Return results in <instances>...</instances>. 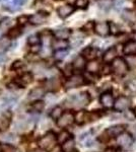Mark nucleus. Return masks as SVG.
<instances>
[{
	"label": "nucleus",
	"instance_id": "nucleus-27",
	"mask_svg": "<svg viewBox=\"0 0 136 152\" xmlns=\"http://www.w3.org/2000/svg\"><path fill=\"white\" fill-rule=\"evenodd\" d=\"M82 56L88 60H93L96 57V50L93 47H86L82 51Z\"/></svg>",
	"mask_w": 136,
	"mask_h": 152
},
{
	"label": "nucleus",
	"instance_id": "nucleus-53",
	"mask_svg": "<svg viewBox=\"0 0 136 152\" xmlns=\"http://www.w3.org/2000/svg\"><path fill=\"white\" fill-rule=\"evenodd\" d=\"M134 1H135V0H134Z\"/></svg>",
	"mask_w": 136,
	"mask_h": 152
},
{
	"label": "nucleus",
	"instance_id": "nucleus-18",
	"mask_svg": "<svg viewBox=\"0 0 136 152\" xmlns=\"http://www.w3.org/2000/svg\"><path fill=\"white\" fill-rule=\"evenodd\" d=\"M123 52H124L127 56L130 55H136V41H129L124 45V49H123Z\"/></svg>",
	"mask_w": 136,
	"mask_h": 152
},
{
	"label": "nucleus",
	"instance_id": "nucleus-25",
	"mask_svg": "<svg viewBox=\"0 0 136 152\" xmlns=\"http://www.w3.org/2000/svg\"><path fill=\"white\" fill-rule=\"evenodd\" d=\"M10 118L7 116H1L0 117V132H6L8 128L10 127Z\"/></svg>",
	"mask_w": 136,
	"mask_h": 152
},
{
	"label": "nucleus",
	"instance_id": "nucleus-19",
	"mask_svg": "<svg viewBox=\"0 0 136 152\" xmlns=\"http://www.w3.org/2000/svg\"><path fill=\"white\" fill-rule=\"evenodd\" d=\"M122 18L128 23H136V12L132 9H125L122 12Z\"/></svg>",
	"mask_w": 136,
	"mask_h": 152
},
{
	"label": "nucleus",
	"instance_id": "nucleus-10",
	"mask_svg": "<svg viewBox=\"0 0 136 152\" xmlns=\"http://www.w3.org/2000/svg\"><path fill=\"white\" fill-rule=\"evenodd\" d=\"M74 10H75L74 6H72L71 4H65V5H61L57 8V14L60 18L65 19L68 16H70L74 12Z\"/></svg>",
	"mask_w": 136,
	"mask_h": 152
},
{
	"label": "nucleus",
	"instance_id": "nucleus-40",
	"mask_svg": "<svg viewBox=\"0 0 136 152\" xmlns=\"http://www.w3.org/2000/svg\"><path fill=\"white\" fill-rule=\"evenodd\" d=\"M68 54V51L67 50H60V51H56L55 52V57L56 59H58V60H62L67 56Z\"/></svg>",
	"mask_w": 136,
	"mask_h": 152
},
{
	"label": "nucleus",
	"instance_id": "nucleus-11",
	"mask_svg": "<svg viewBox=\"0 0 136 152\" xmlns=\"http://www.w3.org/2000/svg\"><path fill=\"white\" fill-rule=\"evenodd\" d=\"M130 107V99L126 96H120L116 99L115 104H114V109L118 112L126 111L128 107Z\"/></svg>",
	"mask_w": 136,
	"mask_h": 152
},
{
	"label": "nucleus",
	"instance_id": "nucleus-3",
	"mask_svg": "<svg viewBox=\"0 0 136 152\" xmlns=\"http://www.w3.org/2000/svg\"><path fill=\"white\" fill-rule=\"evenodd\" d=\"M112 70L116 75L124 76L128 72V64L123 58H116L112 62Z\"/></svg>",
	"mask_w": 136,
	"mask_h": 152
},
{
	"label": "nucleus",
	"instance_id": "nucleus-41",
	"mask_svg": "<svg viewBox=\"0 0 136 152\" xmlns=\"http://www.w3.org/2000/svg\"><path fill=\"white\" fill-rule=\"evenodd\" d=\"M72 68H73L72 65H67L65 67V69H64V74L67 75V76H70L72 74Z\"/></svg>",
	"mask_w": 136,
	"mask_h": 152
},
{
	"label": "nucleus",
	"instance_id": "nucleus-46",
	"mask_svg": "<svg viewBox=\"0 0 136 152\" xmlns=\"http://www.w3.org/2000/svg\"><path fill=\"white\" fill-rule=\"evenodd\" d=\"M32 49V52L33 53H37V52H39L40 51V45H38V46H33V47H31Z\"/></svg>",
	"mask_w": 136,
	"mask_h": 152
},
{
	"label": "nucleus",
	"instance_id": "nucleus-32",
	"mask_svg": "<svg viewBox=\"0 0 136 152\" xmlns=\"http://www.w3.org/2000/svg\"><path fill=\"white\" fill-rule=\"evenodd\" d=\"M70 138H71L70 133H69L68 131H66V130H63V131H61L58 136H57V141H58L60 144H63L64 142L69 140Z\"/></svg>",
	"mask_w": 136,
	"mask_h": 152
},
{
	"label": "nucleus",
	"instance_id": "nucleus-49",
	"mask_svg": "<svg viewBox=\"0 0 136 152\" xmlns=\"http://www.w3.org/2000/svg\"><path fill=\"white\" fill-rule=\"evenodd\" d=\"M51 152H60V149L55 148V149H53V151H51Z\"/></svg>",
	"mask_w": 136,
	"mask_h": 152
},
{
	"label": "nucleus",
	"instance_id": "nucleus-38",
	"mask_svg": "<svg viewBox=\"0 0 136 152\" xmlns=\"http://www.w3.org/2000/svg\"><path fill=\"white\" fill-rule=\"evenodd\" d=\"M88 0H75V5L76 7L78 8H81V9H85L86 7L88 6Z\"/></svg>",
	"mask_w": 136,
	"mask_h": 152
},
{
	"label": "nucleus",
	"instance_id": "nucleus-37",
	"mask_svg": "<svg viewBox=\"0 0 136 152\" xmlns=\"http://www.w3.org/2000/svg\"><path fill=\"white\" fill-rule=\"evenodd\" d=\"M126 62H127L128 66H130V67H132V68H136V55L127 56Z\"/></svg>",
	"mask_w": 136,
	"mask_h": 152
},
{
	"label": "nucleus",
	"instance_id": "nucleus-13",
	"mask_svg": "<svg viewBox=\"0 0 136 152\" xmlns=\"http://www.w3.org/2000/svg\"><path fill=\"white\" fill-rule=\"evenodd\" d=\"M100 102L102 104L103 107H107V109H109V107H114V104H115V100H114V97L111 92H104V94L101 95L100 97Z\"/></svg>",
	"mask_w": 136,
	"mask_h": 152
},
{
	"label": "nucleus",
	"instance_id": "nucleus-6",
	"mask_svg": "<svg viewBox=\"0 0 136 152\" xmlns=\"http://www.w3.org/2000/svg\"><path fill=\"white\" fill-rule=\"evenodd\" d=\"M93 31L98 36L101 37H107L111 33L110 31V23L108 21H100V23H95Z\"/></svg>",
	"mask_w": 136,
	"mask_h": 152
},
{
	"label": "nucleus",
	"instance_id": "nucleus-42",
	"mask_svg": "<svg viewBox=\"0 0 136 152\" xmlns=\"http://www.w3.org/2000/svg\"><path fill=\"white\" fill-rule=\"evenodd\" d=\"M128 86H129L130 89L132 90H136V79H133L128 83Z\"/></svg>",
	"mask_w": 136,
	"mask_h": 152
},
{
	"label": "nucleus",
	"instance_id": "nucleus-24",
	"mask_svg": "<svg viewBox=\"0 0 136 152\" xmlns=\"http://www.w3.org/2000/svg\"><path fill=\"white\" fill-rule=\"evenodd\" d=\"M34 80V76L32 74L31 72H26L24 73V74L21 75V77H19V80H18V85L21 84V86H24V85H28L29 83H32Z\"/></svg>",
	"mask_w": 136,
	"mask_h": 152
},
{
	"label": "nucleus",
	"instance_id": "nucleus-14",
	"mask_svg": "<svg viewBox=\"0 0 136 152\" xmlns=\"http://www.w3.org/2000/svg\"><path fill=\"white\" fill-rule=\"evenodd\" d=\"M69 46V42L67 40H60V39H55L52 41L51 47L56 51L60 50H67Z\"/></svg>",
	"mask_w": 136,
	"mask_h": 152
},
{
	"label": "nucleus",
	"instance_id": "nucleus-29",
	"mask_svg": "<svg viewBox=\"0 0 136 152\" xmlns=\"http://www.w3.org/2000/svg\"><path fill=\"white\" fill-rule=\"evenodd\" d=\"M63 110L61 107H59V105H56V107H54L53 109L51 110V113H50V116L53 120H56V121H58L59 118L63 115Z\"/></svg>",
	"mask_w": 136,
	"mask_h": 152
},
{
	"label": "nucleus",
	"instance_id": "nucleus-36",
	"mask_svg": "<svg viewBox=\"0 0 136 152\" xmlns=\"http://www.w3.org/2000/svg\"><path fill=\"white\" fill-rule=\"evenodd\" d=\"M17 23H18V26H24V24L29 23V15H26V14L19 15L18 18H17Z\"/></svg>",
	"mask_w": 136,
	"mask_h": 152
},
{
	"label": "nucleus",
	"instance_id": "nucleus-1",
	"mask_svg": "<svg viewBox=\"0 0 136 152\" xmlns=\"http://www.w3.org/2000/svg\"><path fill=\"white\" fill-rule=\"evenodd\" d=\"M90 95L88 92L82 91L78 94H73L69 96L65 102V104L69 107H74V109H80L85 107L90 104Z\"/></svg>",
	"mask_w": 136,
	"mask_h": 152
},
{
	"label": "nucleus",
	"instance_id": "nucleus-47",
	"mask_svg": "<svg viewBox=\"0 0 136 152\" xmlns=\"http://www.w3.org/2000/svg\"><path fill=\"white\" fill-rule=\"evenodd\" d=\"M104 152H117L116 151V149L115 148H112V147H110V148H107Z\"/></svg>",
	"mask_w": 136,
	"mask_h": 152
},
{
	"label": "nucleus",
	"instance_id": "nucleus-44",
	"mask_svg": "<svg viewBox=\"0 0 136 152\" xmlns=\"http://www.w3.org/2000/svg\"><path fill=\"white\" fill-rule=\"evenodd\" d=\"M26 2V0H13V5H15V6H21L23 4Z\"/></svg>",
	"mask_w": 136,
	"mask_h": 152
},
{
	"label": "nucleus",
	"instance_id": "nucleus-12",
	"mask_svg": "<svg viewBox=\"0 0 136 152\" xmlns=\"http://www.w3.org/2000/svg\"><path fill=\"white\" fill-rule=\"evenodd\" d=\"M124 131H125V126H124V125H114V126L110 127V128L107 129L106 134L108 135L109 138H111V137L120 136L121 134L124 133Z\"/></svg>",
	"mask_w": 136,
	"mask_h": 152
},
{
	"label": "nucleus",
	"instance_id": "nucleus-20",
	"mask_svg": "<svg viewBox=\"0 0 136 152\" xmlns=\"http://www.w3.org/2000/svg\"><path fill=\"white\" fill-rule=\"evenodd\" d=\"M53 34H54V36L56 37V39H60V40H67L71 35V29H69V28L56 29Z\"/></svg>",
	"mask_w": 136,
	"mask_h": 152
},
{
	"label": "nucleus",
	"instance_id": "nucleus-22",
	"mask_svg": "<svg viewBox=\"0 0 136 152\" xmlns=\"http://www.w3.org/2000/svg\"><path fill=\"white\" fill-rule=\"evenodd\" d=\"M61 150L63 152H72L75 151V141L71 137L69 140L64 142L63 144H61Z\"/></svg>",
	"mask_w": 136,
	"mask_h": 152
},
{
	"label": "nucleus",
	"instance_id": "nucleus-43",
	"mask_svg": "<svg viewBox=\"0 0 136 152\" xmlns=\"http://www.w3.org/2000/svg\"><path fill=\"white\" fill-rule=\"evenodd\" d=\"M4 140H9V142H11V141H15V136L14 135H12V134H8V135H6V136H4Z\"/></svg>",
	"mask_w": 136,
	"mask_h": 152
},
{
	"label": "nucleus",
	"instance_id": "nucleus-33",
	"mask_svg": "<svg viewBox=\"0 0 136 152\" xmlns=\"http://www.w3.org/2000/svg\"><path fill=\"white\" fill-rule=\"evenodd\" d=\"M40 43H41L40 35H32L28 38V44L31 46V47L40 45Z\"/></svg>",
	"mask_w": 136,
	"mask_h": 152
},
{
	"label": "nucleus",
	"instance_id": "nucleus-17",
	"mask_svg": "<svg viewBox=\"0 0 136 152\" xmlns=\"http://www.w3.org/2000/svg\"><path fill=\"white\" fill-rule=\"evenodd\" d=\"M16 99L12 96H5L3 99H0V111L2 110H7L8 107H12L14 104H15Z\"/></svg>",
	"mask_w": 136,
	"mask_h": 152
},
{
	"label": "nucleus",
	"instance_id": "nucleus-16",
	"mask_svg": "<svg viewBox=\"0 0 136 152\" xmlns=\"http://www.w3.org/2000/svg\"><path fill=\"white\" fill-rule=\"evenodd\" d=\"M44 94H45L44 88L36 87V88H34V89H32L31 92L29 94V99L34 100V102H36V100H40L41 97L44 96Z\"/></svg>",
	"mask_w": 136,
	"mask_h": 152
},
{
	"label": "nucleus",
	"instance_id": "nucleus-34",
	"mask_svg": "<svg viewBox=\"0 0 136 152\" xmlns=\"http://www.w3.org/2000/svg\"><path fill=\"white\" fill-rule=\"evenodd\" d=\"M47 87H49L50 90H56L59 87V82L56 78H51L48 82H47Z\"/></svg>",
	"mask_w": 136,
	"mask_h": 152
},
{
	"label": "nucleus",
	"instance_id": "nucleus-28",
	"mask_svg": "<svg viewBox=\"0 0 136 152\" xmlns=\"http://www.w3.org/2000/svg\"><path fill=\"white\" fill-rule=\"evenodd\" d=\"M29 109H31L32 112L41 113L44 109H45V102H44V100H41V99L36 100V102H34L33 104H32Z\"/></svg>",
	"mask_w": 136,
	"mask_h": 152
},
{
	"label": "nucleus",
	"instance_id": "nucleus-9",
	"mask_svg": "<svg viewBox=\"0 0 136 152\" xmlns=\"http://www.w3.org/2000/svg\"><path fill=\"white\" fill-rule=\"evenodd\" d=\"M49 16V12H47L45 10H42V11H39L38 13L36 14H32L29 15V23L32 24H42L43 23L46 21V18Z\"/></svg>",
	"mask_w": 136,
	"mask_h": 152
},
{
	"label": "nucleus",
	"instance_id": "nucleus-48",
	"mask_svg": "<svg viewBox=\"0 0 136 152\" xmlns=\"http://www.w3.org/2000/svg\"><path fill=\"white\" fill-rule=\"evenodd\" d=\"M33 152H46V150H44V149L40 148V149H37V150H34Z\"/></svg>",
	"mask_w": 136,
	"mask_h": 152
},
{
	"label": "nucleus",
	"instance_id": "nucleus-2",
	"mask_svg": "<svg viewBox=\"0 0 136 152\" xmlns=\"http://www.w3.org/2000/svg\"><path fill=\"white\" fill-rule=\"evenodd\" d=\"M57 136L54 132H48L39 139V146L40 148L44 149V150H52L55 148L57 143Z\"/></svg>",
	"mask_w": 136,
	"mask_h": 152
},
{
	"label": "nucleus",
	"instance_id": "nucleus-4",
	"mask_svg": "<svg viewBox=\"0 0 136 152\" xmlns=\"http://www.w3.org/2000/svg\"><path fill=\"white\" fill-rule=\"evenodd\" d=\"M99 116H96V113H88L85 111H80L75 115V122L78 125H83L90 122L96 121Z\"/></svg>",
	"mask_w": 136,
	"mask_h": 152
},
{
	"label": "nucleus",
	"instance_id": "nucleus-15",
	"mask_svg": "<svg viewBox=\"0 0 136 152\" xmlns=\"http://www.w3.org/2000/svg\"><path fill=\"white\" fill-rule=\"evenodd\" d=\"M116 58H117V50H116V48H114V47L108 49L103 55V61L105 63L113 62Z\"/></svg>",
	"mask_w": 136,
	"mask_h": 152
},
{
	"label": "nucleus",
	"instance_id": "nucleus-21",
	"mask_svg": "<svg viewBox=\"0 0 136 152\" xmlns=\"http://www.w3.org/2000/svg\"><path fill=\"white\" fill-rule=\"evenodd\" d=\"M72 66H73L74 69H76V70H81V69H83L85 67H86L85 58L83 57L82 55L77 56V57L74 59V61H73V63H72Z\"/></svg>",
	"mask_w": 136,
	"mask_h": 152
},
{
	"label": "nucleus",
	"instance_id": "nucleus-45",
	"mask_svg": "<svg viewBox=\"0 0 136 152\" xmlns=\"http://www.w3.org/2000/svg\"><path fill=\"white\" fill-rule=\"evenodd\" d=\"M7 60V57L4 54H2V53H0V64H2V63H4L5 61Z\"/></svg>",
	"mask_w": 136,
	"mask_h": 152
},
{
	"label": "nucleus",
	"instance_id": "nucleus-23",
	"mask_svg": "<svg viewBox=\"0 0 136 152\" xmlns=\"http://www.w3.org/2000/svg\"><path fill=\"white\" fill-rule=\"evenodd\" d=\"M85 68H86V71H87V72L95 74V73H98L99 71H100L101 64L96 60H91L87 63V64H86Z\"/></svg>",
	"mask_w": 136,
	"mask_h": 152
},
{
	"label": "nucleus",
	"instance_id": "nucleus-30",
	"mask_svg": "<svg viewBox=\"0 0 136 152\" xmlns=\"http://www.w3.org/2000/svg\"><path fill=\"white\" fill-rule=\"evenodd\" d=\"M80 141L82 143L83 146L85 147H90L91 145H93V139L91 137L90 133H85L82 135V137L80 138Z\"/></svg>",
	"mask_w": 136,
	"mask_h": 152
},
{
	"label": "nucleus",
	"instance_id": "nucleus-39",
	"mask_svg": "<svg viewBox=\"0 0 136 152\" xmlns=\"http://www.w3.org/2000/svg\"><path fill=\"white\" fill-rule=\"evenodd\" d=\"M24 62L23 61H21V60H15L13 63L11 64V69L12 70H19V69H21V68L24 67Z\"/></svg>",
	"mask_w": 136,
	"mask_h": 152
},
{
	"label": "nucleus",
	"instance_id": "nucleus-5",
	"mask_svg": "<svg viewBox=\"0 0 136 152\" xmlns=\"http://www.w3.org/2000/svg\"><path fill=\"white\" fill-rule=\"evenodd\" d=\"M74 122H75V115L72 112L67 111L64 112L62 116L59 118V120L57 121V125L60 128H66V127L71 126Z\"/></svg>",
	"mask_w": 136,
	"mask_h": 152
},
{
	"label": "nucleus",
	"instance_id": "nucleus-7",
	"mask_svg": "<svg viewBox=\"0 0 136 152\" xmlns=\"http://www.w3.org/2000/svg\"><path fill=\"white\" fill-rule=\"evenodd\" d=\"M85 84V78L81 75H73L70 76L69 79L65 83V87L67 89H71V88L79 87L81 85Z\"/></svg>",
	"mask_w": 136,
	"mask_h": 152
},
{
	"label": "nucleus",
	"instance_id": "nucleus-35",
	"mask_svg": "<svg viewBox=\"0 0 136 152\" xmlns=\"http://www.w3.org/2000/svg\"><path fill=\"white\" fill-rule=\"evenodd\" d=\"M0 151L1 152H15V148L14 146H12L11 144L8 143H3L0 146Z\"/></svg>",
	"mask_w": 136,
	"mask_h": 152
},
{
	"label": "nucleus",
	"instance_id": "nucleus-52",
	"mask_svg": "<svg viewBox=\"0 0 136 152\" xmlns=\"http://www.w3.org/2000/svg\"><path fill=\"white\" fill-rule=\"evenodd\" d=\"M72 152H77V151H72Z\"/></svg>",
	"mask_w": 136,
	"mask_h": 152
},
{
	"label": "nucleus",
	"instance_id": "nucleus-31",
	"mask_svg": "<svg viewBox=\"0 0 136 152\" xmlns=\"http://www.w3.org/2000/svg\"><path fill=\"white\" fill-rule=\"evenodd\" d=\"M11 45V39L8 36H4L0 39V50L5 51Z\"/></svg>",
	"mask_w": 136,
	"mask_h": 152
},
{
	"label": "nucleus",
	"instance_id": "nucleus-8",
	"mask_svg": "<svg viewBox=\"0 0 136 152\" xmlns=\"http://www.w3.org/2000/svg\"><path fill=\"white\" fill-rule=\"evenodd\" d=\"M117 143L120 147L124 149H129L133 144V137L132 135L128 133H123L117 138Z\"/></svg>",
	"mask_w": 136,
	"mask_h": 152
},
{
	"label": "nucleus",
	"instance_id": "nucleus-26",
	"mask_svg": "<svg viewBox=\"0 0 136 152\" xmlns=\"http://www.w3.org/2000/svg\"><path fill=\"white\" fill-rule=\"evenodd\" d=\"M23 34V28H21V26H12L11 28H9L8 33H7V36L11 39H16L18 38L19 36Z\"/></svg>",
	"mask_w": 136,
	"mask_h": 152
},
{
	"label": "nucleus",
	"instance_id": "nucleus-50",
	"mask_svg": "<svg viewBox=\"0 0 136 152\" xmlns=\"http://www.w3.org/2000/svg\"><path fill=\"white\" fill-rule=\"evenodd\" d=\"M132 112H133V114H134V116H135V118H136V107L132 110Z\"/></svg>",
	"mask_w": 136,
	"mask_h": 152
},
{
	"label": "nucleus",
	"instance_id": "nucleus-51",
	"mask_svg": "<svg viewBox=\"0 0 136 152\" xmlns=\"http://www.w3.org/2000/svg\"><path fill=\"white\" fill-rule=\"evenodd\" d=\"M3 1H6V0H0V2H3Z\"/></svg>",
	"mask_w": 136,
	"mask_h": 152
}]
</instances>
